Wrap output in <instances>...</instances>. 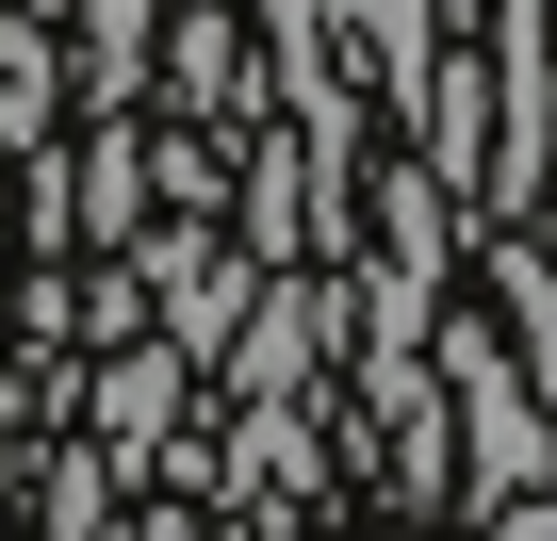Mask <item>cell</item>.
Segmentation results:
<instances>
[{"label": "cell", "instance_id": "1", "mask_svg": "<svg viewBox=\"0 0 557 541\" xmlns=\"http://www.w3.org/2000/svg\"><path fill=\"white\" fill-rule=\"evenodd\" d=\"M426 378L459 394V508L541 492V394H524V361H508L492 329H459V345H426Z\"/></svg>", "mask_w": 557, "mask_h": 541}, {"label": "cell", "instance_id": "2", "mask_svg": "<svg viewBox=\"0 0 557 541\" xmlns=\"http://www.w3.org/2000/svg\"><path fill=\"white\" fill-rule=\"evenodd\" d=\"M262 17H278V66H296V83H345V66H361V83L410 99V83L443 66V50H426V0H262Z\"/></svg>", "mask_w": 557, "mask_h": 541}, {"label": "cell", "instance_id": "3", "mask_svg": "<svg viewBox=\"0 0 557 541\" xmlns=\"http://www.w3.org/2000/svg\"><path fill=\"white\" fill-rule=\"evenodd\" d=\"M148 296H164V345H181V361H213L230 312H246V280H230L213 230H164V246H148Z\"/></svg>", "mask_w": 557, "mask_h": 541}, {"label": "cell", "instance_id": "4", "mask_svg": "<svg viewBox=\"0 0 557 541\" xmlns=\"http://www.w3.org/2000/svg\"><path fill=\"white\" fill-rule=\"evenodd\" d=\"M181 378H197L181 345H115V378H99V459H132V443L181 410Z\"/></svg>", "mask_w": 557, "mask_h": 541}, {"label": "cell", "instance_id": "5", "mask_svg": "<svg viewBox=\"0 0 557 541\" xmlns=\"http://www.w3.org/2000/svg\"><path fill=\"white\" fill-rule=\"evenodd\" d=\"M132 66H148V0H83V99L99 115L132 99Z\"/></svg>", "mask_w": 557, "mask_h": 541}, {"label": "cell", "instance_id": "6", "mask_svg": "<svg viewBox=\"0 0 557 541\" xmlns=\"http://www.w3.org/2000/svg\"><path fill=\"white\" fill-rule=\"evenodd\" d=\"M508 361H541L524 394L557 410V280H541V246H508Z\"/></svg>", "mask_w": 557, "mask_h": 541}, {"label": "cell", "instance_id": "7", "mask_svg": "<svg viewBox=\"0 0 557 541\" xmlns=\"http://www.w3.org/2000/svg\"><path fill=\"white\" fill-rule=\"evenodd\" d=\"M492 541H557V492H508V508H492Z\"/></svg>", "mask_w": 557, "mask_h": 541}, {"label": "cell", "instance_id": "8", "mask_svg": "<svg viewBox=\"0 0 557 541\" xmlns=\"http://www.w3.org/2000/svg\"><path fill=\"white\" fill-rule=\"evenodd\" d=\"M0 246H17V230H0Z\"/></svg>", "mask_w": 557, "mask_h": 541}]
</instances>
